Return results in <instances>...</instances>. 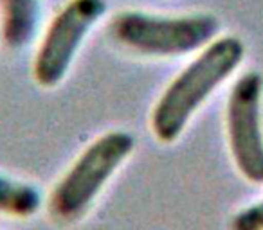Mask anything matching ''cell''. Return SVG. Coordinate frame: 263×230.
I'll use <instances>...</instances> for the list:
<instances>
[{"label": "cell", "mask_w": 263, "mask_h": 230, "mask_svg": "<svg viewBox=\"0 0 263 230\" xmlns=\"http://www.w3.org/2000/svg\"><path fill=\"white\" fill-rule=\"evenodd\" d=\"M263 76L249 70L236 79L227 99L226 126L231 157L252 183H263Z\"/></svg>", "instance_id": "cell-5"}, {"label": "cell", "mask_w": 263, "mask_h": 230, "mask_svg": "<svg viewBox=\"0 0 263 230\" xmlns=\"http://www.w3.org/2000/svg\"><path fill=\"white\" fill-rule=\"evenodd\" d=\"M105 13V0H69L60 9L34 56L33 76L40 87L54 88L62 83L83 40Z\"/></svg>", "instance_id": "cell-4"}, {"label": "cell", "mask_w": 263, "mask_h": 230, "mask_svg": "<svg viewBox=\"0 0 263 230\" xmlns=\"http://www.w3.org/2000/svg\"><path fill=\"white\" fill-rule=\"evenodd\" d=\"M38 18V0H0V34L9 49H22L33 40Z\"/></svg>", "instance_id": "cell-6"}, {"label": "cell", "mask_w": 263, "mask_h": 230, "mask_svg": "<svg viewBox=\"0 0 263 230\" xmlns=\"http://www.w3.org/2000/svg\"><path fill=\"white\" fill-rule=\"evenodd\" d=\"M245 56L238 36L215 38L166 87L152 112V132L162 144H172L186 130L193 113L236 72Z\"/></svg>", "instance_id": "cell-1"}, {"label": "cell", "mask_w": 263, "mask_h": 230, "mask_svg": "<svg viewBox=\"0 0 263 230\" xmlns=\"http://www.w3.org/2000/svg\"><path fill=\"white\" fill-rule=\"evenodd\" d=\"M134 148L136 137L124 130L106 132L88 144L52 189L49 198L52 218L60 223L80 219Z\"/></svg>", "instance_id": "cell-3"}, {"label": "cell", "mask_w": 263, "mask_h": 230, "mask_svg": "<svg viewBox=\"0 0 263 230\" xmlns=\"http://www.w3.org/2000/svg\"><path fill=\"white\" fill-rule=\"evenodd\" d=\"M231 230H263V198L247 205L233 216Z\"/></svg>", "instance_id": "cell-8"}, {"label": "cell", "mask_w": 263, "mask_h": 230, "mask_svg": "<svg viewBox=\"0 0 263 230\" xmlns=\"http://www.w3.org/2000/svg\"><path fill=\"white\" fill-rule=\"evenodd\" d=\"M220 22L211 13L155 15L146 11H121L110 20L108 33L128 51L155 58H173L202 51L216 38Z\"/></svg>", "instance_id": "cell-2"}, {"label": "cell", "mask_w": 263, "mask_h": 230, "mask_svg": "<svg viewBox=\"0 0 263 230\" xmlns=\"http://www.w3.org/2000/svg\"><path fill=\"white\" fill-rule=\"evenodd\" d=\"M40 205L42 196L36 187L0 175V214L29 218L36 214Z\"/></svg>", "instance_id": "cell-7"}]
</instances>
